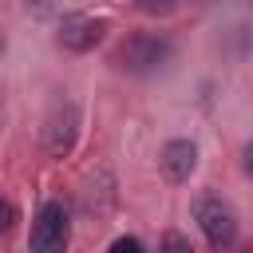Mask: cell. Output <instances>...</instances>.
Wrapping results in <instances>:
<instances>
[{
	"mask_svg": "<svg viewBox=\"0 0 253 253\" xmlns=\"http://www.w3.org/2000/svg\"><path fill=\"white\" fill-rule=\"evenodd\" d=\"M67 237H71V221H67V210L59 202H43L36 221H32V253H63L67 249Z\"/></svg>",
	"mask_w": 253,
	"mask_h": 253,
	"instance_id": "1",
	"label": "cell"
},
{
	"mask_svg": "<svg viewBox=\"0 0 253 253\" xmlns=\"http://www.w3.org/2000/svg\"><path fill=\"white\" fill-rule=\"evenodd\" d=\"M194 217H198V225H202V233L213 249H229L237 241V213L221 198H202L194 206Z\"/></svg>",
	"mask_w": 253,
	"mask_h": 253,
	"instance_id": "2",
	"label": "cell"
},
{
	"mask_svg": "<svg viewBox=\"0 0 253 253\" xmlns=\"http://www.w3.org/2000/svg\"><path fill=\"white\" fill-rule=\"evenodd\" d=\"M166 55H170V43L162 40V36H130L123 47H119V67L123 71H134V75H142V71H154V67H162L166 63Z\"/></svg>",
	"mask_w": 253,
	"mask_h": 253,
	"instance_id": "3",
	"label": "cell"
},
{
	"mask_svg": "<svg viewBox=\"0 0 253 253\" xmlns=\"http://www.w3.org/2000/svg\"><path fill=\"white\" fill-rule=\"evenodd\" d=\"M103 32H107V24L95 20V16H67L59 24V43L67 51H91L103 40Z\"/></svg>",
	"mask_w": 253,
	"mask_h": 253,
	"instance_id": "4",
	"label": "cell"
},
{
	"mask_svg": "<svg viewBox=\"0 0 253 253\" xmlns=\"http://www.w3.org/2000/svg\"><path fill=\"white\" fill-rule=\"evenodd\" d=\"M158 166H162V174H166L170 182H186V178L194 174V166H198V146H194L190 138H170V142L162 146Z\"/></svg>",
	"mask_w": 253,
	"mask_h": 253,
	"instance_id": "5",
	"label": "cell"
},
{
	"mask_svg": "<svg viewBox=\"0 0 253 253\" xmlns=\"http://www.w3.org/2000/svg\"><path fill=\"white\" fill-rule=\"evenodd\" d=\"M75 126H79V111H75L71 103L59 107V111L51 115V123H47V150L63 154V150L75 142Z\"/></svg>",
	"mask_w": 253,
	"mask_h": 253,
	"instance_id": "6",
	"label": "cell"
},
{
	"mask_svg": "<svg viewBox=\"0 0 253 253\" xmlns=\"http://www.w3.org/2000/svg\"><path fill=\"white\" fill-rule=\"evenodd\" d=\"M162 253H194V245H190L182 233H166V237H162Z\"/></svg>",
	"mask_w": 253,
	"mask_h": 253,
	"instance_id": "7",
	"label": "cell"
},
{
	"mask_svg": "<svg viewBox=\"0 0 253 253\" xmlns=\"http://www.w3.org/2000/svg\"><path fill=\"white\" fill-rule=\"evenodd\" d=\"M111 253H142V245H138V237H115Z\"/></svg>",
	"mask_w": 253,
	"mask_h": 253,
	"instance_id": "8",
	"label": "cell"
},
{
	"mask_svg": "<svg viewBox=\"0 0 253 253\" xmlns=\"http://www.w3.org/2000/svg\"><path fill=\"white\" fill-rule=\"evenodd\" d=\"M12 221H16V206L0 202V229H12Z\"/></svg>",
	"mask_w": 253,
	"mask_h": 253,
	"instance_id": "9",
	"label": "cell"
},
{
	"mask_svg": "<svg viewBox=\"0 0 253 253\" xmlns=\"http://www.w3.org/2000/svg\"><path fill=\"white\" fill-rule=\"evenodd\" d=\"M24 8H28V12H36V16H47V12L55 8V0H24Z\"/></svg>",
	"mask_w": 253,
	"mask_h": 253,
	"instance_id": "10",
	"label": "cell"
}]
</instances>
